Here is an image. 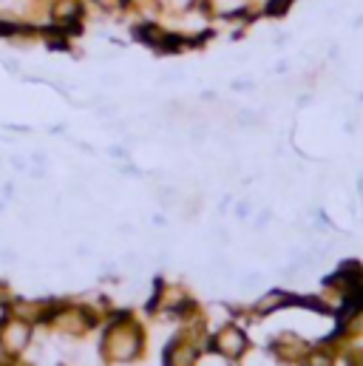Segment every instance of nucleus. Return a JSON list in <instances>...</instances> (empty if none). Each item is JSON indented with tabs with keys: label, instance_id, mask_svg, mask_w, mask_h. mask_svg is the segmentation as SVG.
<instances>
[{
	"label": "nucleus",
	"instance_id": "1",
	"mask_svg": "<svg viewBox=\"0 0 363 366\" xmlns=\"http://www.w3.org/2000/svg\"><path fill=\"white\" fill-rule=\"evenodd\" d=\"M219 341H222L219 349L227 352V355H238L241 349H245V338H241V332H236V329H227Z\"/></svg>",
	"mask_w": 363,
	"mask_h": 366
}]
</instances>
